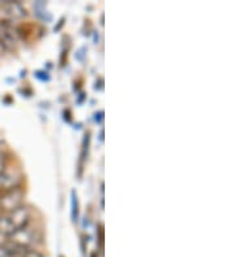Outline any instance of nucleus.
Segmentation results:
<instances>
[{
  "instance_id": "nucleus-11",
  "label": "nucleus",
  "mask_w": 233,
  "mask_h": 257,
  "mask_svg": "<svg viewBox=\"0 0 233 257\" xmlns=\"http://www.w3.org/2000/svg\"><path fill=\"white\" fill-rule=\"evenodd\" d=\"M7 256H8L7 248L4 247V244H0V257H7Z\"/></svg>"
},
{
  "instance_id": "nucleus-3",
  "label": "nucleus",
  "mask_w": 233,
  "mask_h": 257,
  "mask_svg": "<svg viewBox=\"0 0 233 257\" xmlns=\"http://www.w3.org/2000/svg\"><path fill=\"white\" fill-rule=\"evenodd\" d=\"M25 7L20 2H2L0 3V21L12 22L26 17Z\"/></svg>"
},
{
  "instance_id": "nucleus-1",
  "label": "nucleus",
  "mask_w": 233,
  "mask_h": 257,
  "mask_svg": "<svg viewBox=\"0 0 233 257\" xmlns=\"http://www.w3.org/2000/svg\"><path fill=\"white\" fill-rule=\"evenodd\" d=\"M31 221V210L26 205H21L17 209L0 216V234L11 236L17 230L29 226Z\"/></svg>"
},
{
  "instance_id": "nucleus-8",
  "label": "nucleus",
  "mask_w": 233,
  "mask_h": 257,
  "mask_svg": "<svg viewBox=\"0 0 233 257\" xmlns=\"http://www.w3.org/2000/svg\"><path fill=\"white\" fill-rule=\"evenodd\" d=\"M7 166H8V155L4 151H2L0 152V174L6 172Z\"/></svg>"
},
{
  "instance_id": "nucleus-5",
  "label": "nucleus",
  "mask_w": 233,
  "mask_h": 257,
  "mask_svg": "<svg viewBox=\"0 0 233 257\" xmlns=\"http://www.w3.org/2000/svg\"><path fill=\"white\" fill-rule=\"evenodd\" d=\"M10 239V243L15 245H20V247H31L34 244L35 241L38 240L37 231L35 230H30L29 226L24 227L21 230H17L16 232H13L12 235L8 236Z\"/></svg>"
},
{
  "instance_id": "nucleus-9",
  "label": "nucleus",
  "mask_w": 233,
  "mask_h": 257,
  "mask_svg": "<svg viewBox=\"0 0 233 257\" xmlns=\"http://www.w3.org/2000/svg\"><path fill=\"white\" fill-rule=\"evenodd\" d=\"M73 218H74V221L77 220L78 217V200H77V194H75L74 191H73Z\"/></svg>"
},
{
  "instance_id": "nucleus-6",
  "label": "nucleus",
  "mask_w": 233,
  "mask_h": 257,
  "mask_svg": "<svg viewBox=\"0 0 233 257\" xmlns=\"http://www.w3.org/2000/svg\"><path fill=\"white\" fill-rule=\"evenodd\" d=\"M7 248L8 256L7 257H43L38 251H35L33 247H20L12 243L4 244Z\"/></svg>"
},
{
  "instance_id": "nucleus-4",
  "label": "nucleus",
  "mask_w": 233,
  "mask_h": 257,
  "mask_svg": "<svg viewBox=\"0 0 233 257\" xmlns=\"http://www.w3.org/2000/svg\"><path fill=\"white\" fill-rule=\"evenodd\" d=\"M20 39L19 29L12 22L0 21V43L4 50H13L16 48Z\"/></svg>"
},
{
  "instance_id": "nucleus-2",
  "label": "nucleus",
  "mask_w": 233,
  "mask_h": 257,
  "mask_svg": "<svg viewBox=\"0 0 233 257\" xmlns=\"http://www.w3.org/2000/svg\"><path fill=\"white\" fill-rule=\"evenodd\" d=\"M22 203H24V190L17 186L0 196V210L3 213H8L24 205Z\"/></svg>"
},
{
  "instance_id": "nucleus-7",
  "label": "nucleus",
  "mask_w": 233,
  "mask_h": 257,
  "mask_svg": "<svg viewBox=\"0 0 233 257\" xmlns=\"http://www.w3.org/2000/svg\"><path fill=\"white\" fill-rule=\"evenodd\" d=\"M19 185V181L15 176L10 174V173L4 172L3 174H0V196L3 194H6L7 191H10L12 188L17 187Z\"/></svg>"
},
{
  "instance_id": "nucleus-10",
  "label": "nucleus",
  "mask_w": 233,
  "mask_h": 257,
  "mask_svg": "<svg viewBox=\"0 0 233 257\" xmlns=\"http://www.w3.org/2000/svg\"><path fill=\"white\" fill-rule=\"evenodd\" d=\"M97 234H99L100 247H103L104 245V230H103V226L101 225H99V231H97Z\"/></svg>"
}]
</instances>
